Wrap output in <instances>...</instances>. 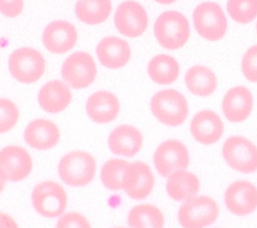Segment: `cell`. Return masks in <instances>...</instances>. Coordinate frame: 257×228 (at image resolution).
<instances>
[{
    "mask_svg": "<svg viewBox=\"0 0 257 228\" xmlns=\"http://www.w3.org/2000/svg\"><path fill=\"white\" fill-rule=\"evenodd\" d=\"M96 167L97 163L92 154L85 151H73L60 159L58 175L66 184L82 187L94 179Z\"/></svg>",
    "mask_w": 257,
    "mask_h": 228,
    "instance_id": "1",
    "label": "cell"
},
{
    "mask_svg": "<svg viewBox=\"0 0 257 228\" xmlns=\"http://www.w3.org/2000/svg\"><path fill=\"white\" fill-rule=\"evenodd\" d=\"M154 34L158 43L164 48L179 49L189 40V22L178 12H166L157 18L154 24Z\"/></svg>",
    "mask_w": 257,
    "mask_h": 228,
    "instance_id": "2",
    "label": "cell"
},
{
    "mask_svg": "<svg viewBox=\"0 0 257 228\" xmlns=\"http://www.w3.org/2000/svg\"><path fill=\"white\" fill-rule=\"evenodd\" d=\"M150 109L160 122L170 126L181 125L189 113L186 98L173 89L157 92L152 97Z\"/></svg>",
    "mask_w": 257,
    "mask_h": 228,
    "instance_id": "3",
    "label": "cell"
},
{
    "mask_svg": "<svg viewBox=\"0 0 257 228\" xmlns=\"http://www.w3.org/2000/svg\"><path fill=\"white\" fill-rule=\"evenodd\" d=\"M12 77L22 84H34L39 81L46 70V61L36 49L22 47L15 50L9 59Z\"/></svg>",
    "mask_w": 257,
    "mask_h": 228,
    "instance_id": "4",
    "label": "cell"
},
{
    "mask_svg": "<svg viewBox=\"0 0 257 228\" xmlns=\"http://www.w3.org/2000/svg\"><path fill=\"white\" fill-rule=\"evenodd\" d=\"M32 204L43 217H60L68 206V193L58 182L45 180L34 186Z\"/></svg>",
    "mask_w": 257,
    "mask_h": 228,
    "instance_id": "5",
    "label": "cell"
},
{
    "mask_svg": "<svg viewBox=\"0 0 257 228\" xmlns=\"http://www.w3.org/2000/svg\"><path fill=\"white\" fill-rule=\"evenodd\" d=\"M61 77L73 89L88 88L97 77V67L94 58L84 51L73 53L62 64Z\"/></svg>",
    "mask_w": 257,
    "mask_h": 228,
    "instance_id": "6",
    "label": "cell"
},
{
    "mask_svg": "<svg viewBox=\"0 0 257 228\" xmlns=\"http://www.w3.org/2000/svg\"><path fill=\"white\" fill-rule=\"evenodd\" d=\"M218 216V206L207 195L187 200L179 210V222L183 228H205Z\"/></svg>",
    "mask_w": 257,
    "mask_h": 228,
    "instance_id": "7",
    "label": "cell"
},
{
    "mask_svg": "<svg viewBox=\"0 0 257 228\" xmlns=\"http://www.w3.org/2000/svg\"><path fill=\"white\" fill-rule=\"evenodd\" d=\"M194 27L198 34L208 41L220 40L227 31V19L221 8L215 3H204L193 14Z\"/></svg>",
    "mask_w": 257,
    "mask_h": 228,
    "instance_id": "8",
    "label": "cell"
},
{
    "mask_svg": "<svg viewBox=\"0 0 257 228\" xmlns=\"http://www.w3.org/2000/svg\"><path fill=\"white\" fill-rule=\"evenodd\" d=\"M157 172L169 177L174 172L186 170L190 163V156L186 146L178 140H168L160 144L153 157Z\"/></svg>",
    "mask_w": 257,
    "mask_h": 228,
    "instance_id": "9",
    "label": "cell"
},
{
    "mask_svg": "<svg viewBox=\"0 0 257 228\" xmlns=\"http://www.w3.org/2000/svg\"><path fill=\"white\" fill-rule=\"evenodd\" d=\"M222 156L233 169L242 173L257 170V147L243 137H231L222 147Z\"/></svg>",
    "mask_w": 257,
    "mask_h": 228,
    "instance_id": "10",
    "label": "cell"
},
{
    "mask_svg": "<svg viewBox=\"0 0 257 228\" xmlns=\"http://www.w3.org/2000/svg\"><path fill=\"white\" fill-rule=\"evenodd\" d=\"M33 169L30 153L18 145L7 146L0 150V176L6 181H22Z\"/></svg>",
    "mask_w": 257,
    "mask_h": 228,
    "instance_id": "11",
    "label": "cell"
},
{
    "mask_svg": "<svg viewBox=\"0 0 257 228\" xmlns=\"http://www.w3.org/2000/svg\"><path fill=\"white\" fill-rule=\"evenodd\" d=\"M114 25L122 36L137 38L144 34L148 27V16L140 4L134 0H126L116 9Z\"/></svg>",
    "mask_w": 257,
    "mask_h": 228,
    "instance_id": "12",
    "label": "cell"
},
{
    "mask_svg": "<svg viewBox=\"0 0 257 228\" xmlns=\"http://www.w3.org/2000/svg\"><path fill=\"white\" fill-rule=\"evenodd\" d=\"M45 48L54 54L72 50L78 41V31L67 21H54L47 25L42 36Z\"/></svg>",
    "mask_w": 257,
    "mask_h": 228,
    "instance_id": "13",
    "label": "cell"
},
{
    "mask_svg": "<svg viewBox=\"0 0 257 228\" xmlns=\"http://www.w3.org/2000/svg\"><path fill=\"white\" fill-rule=\"evenodd\" d=\"M154 175L145 162H130L123 182L124 192L133 200H143L151 193L154 186Z\"/></svg>",
    "mask_w": 257,
    "mask_h": 228,
    "instance_id": "14",
    "label": "cell"
},
{
    "mask_svg": "<svg viewBox=\"0 0 257 228\" xmlns=\"http://www.w3.org/2000/svg\"><path fill=\"white\" fill-rule=\"evenodd\" d=\"M24 139L31 148L46 151L54 148L60 140L58 126L49 119L32 120L24 132Z\"/></svg>",
    "mask_w": 257,
    "mask_h": 228,
    "instance_id": "15",
    "label": "cell"
},
{
    "mask_svg": "<svg viewBox=\"0 0 257 228\" xmlns=\"http://www.w3.org/2000/svg\"><path fill=\"white\" fill-rule=\"evenodd\" d=\"M224 203L233 214L248 215L257 208V188L246 180L235 181L224 194Z\"/></svg>",
    "mask_w": 257,
    "mask_h": 228,
    "instance_id": "16",
    "label": "cell"
},
{
    "mask_svg": "<svg viewBox=\"0 0 257 228\" xmlns=\"http://www.w3.org/2000/svg\"><path fill=\"white\" fill-rule=\"evenodd\" d=\"M73 100L70 86L59 80L46 83L39 91L38 103L47 113H60L66 110Z\"/></svg>",
    "mask_w": 257,
    "mask_h": 228,
    "instance_id": "17",
    "label": "cell"
},
{
    "mask_svg": "<svg viewBox=\"0 0 257 228\" xmlns=\"http://www.w3.org/2000/svg\"><path fill=\"white\" fill-rule=\"evenodd\" d=\"M120 103L118 98L108 91L93 93L87 100L86 112L91 120L96 123H109L119 113Z\"/></svg>",
    "mask_w": 257,
    "mask_h": 228,
    "instance_id": "18",
    "label": "cell"
},
{
    "mask_svg": "<svg viewBox=\"0 0 257 228\" xmlns=\"http://www.w3.org/2000/svg\"><path fill=\"white\" fill-rule=\"evenodd\" d=\"M107 144L114 155L133 157L143 147V136L135 126L121 124L109 134Z\"/></svg>",
    "mask_w": 257,
    "mask_h": 228,
    "instance_id": "19",
    "label": "cell"
},
{
    "mask_svg": "<svg viewBox=\"0 0 257 228\" xmlns=\"http://www.w3.org/2000/svg\"><path fill=\"white\" fill-rule=\"evenodd\" d=\"M96 54L104 68L117 70L130 61L132 52L126 41L118 37L109 36L98 43Z\"/></svg>",
    "mask_w": 257,
    "mask_h": 228,
    "instance_id": "20",
    "label": "cell"
},
{
    "mask_svg": "<svg viewBox=\"0 0 257 228\" xmlns=\"http://www.w3.org/2000/svg\"><path fill=\"white\" fill-rule=\"evenodd\" d=\"M191 134L198 143L211 145L216 143L223 134V123L220 117L210 110L198 112L190 124Z\"/></svg>",
    "mask_w": 257,
    "mask_h": 228,
    "instance_id": "21",
    "label": "cell"
},
{
    "mask_svg": "<svg viewBox=\"0 0 257 228\" xmlns=\"http://www.w3.org/2000/svg\"><path fill=\"white\" fill-rule=\"evenodd\" d=\"M253 107L251 92L242 86L235 87L227 92L222 100V111L231 122H242L246 120Z\"/></svg>",
    "mask_w": 257,
    "mask_h": 228,
    "instance_id": "22",
    "label": "cell"
},
{
    "mask_svg": "<svg viewBox=\"0 0 257 228\" xmlns=\"http://www.w3.org/2000/svg\"><path fill=\"white\" fill-rule=\"evenodd\" d=\"M200 187L199 179L196 175L186 170H179L169 176L167 191L175 201H186L198 192Z\"/></svg>",
    "mask_w": 257,
    "mask_h": 228,
    "instance_id": "23",
    "label": "cell"
},
{
    "mask_svg": "<svg viewBox=\"0 0 257 228\" xmlns=\"http://www.w3.org/2000/svg\"><path fill=\"white\" fill-rule=\"evenodd\" d=\"M111 11L110 0H78L75 7L77 18L90 26L104 23L109 18Z\"/></svg>",
    "mask_w": 257,
    "mask_h": 228,
    "instance_id": "24",
    "label": "cell"
},
{
    "mask_svg": "<svg viewBox=\"0 0 257 228\" xmlns=\"http://www.w3.org/2000/svg\"><path fill=\"white\" fill-rule=\"evenodd\" d=\"M185 82L192 94L200 97L211 95L217 87L215 75L203 65H195L188 70L185 75Z\"/></svg>",
    "mask_w": 257,
    "mask_h": 228,
    "instance_id": "25",
    "label": "cell"
},
{
    "mask_svg": "<svg viewBox=\"0 0 257 228\" xmlns=\"http://www.w3.org/2000/svg\"><path fill=\"white\" fill-rule=\"evenodd\" d=\"M179 63L172 56L159 54L154 56L148 63V75L156 84H173L179 78Z\"/></svg>",
    "mask_w": 257,
    "mask_h": 228,
    "instance_id": "26",
    "label": "cell"
},
{
    "mask_svg": "<svg viewBox=\"0 0 257 228\" xmlns=\"http://www.w3.org/2000/svg\"><path fill=\"white\" fill-rule=\"evenodd\" d=\"M130 228H164L165 216L159 208L151 204H140L127 214Z\"/></svg>",
    "mask_w": 257,
    "mask_h": 228,
    "instance_id": "27",
    "label": "cell"
},
{
    "mask_svg": "<svg viewBox=\"0 0 257 228\" xmlns=\"http://www.w3.org/2000/svg\"><path fill=\"white\" fill-rule=\"evenodd\" d=\"M130 162L122 159H109L101 168V182L110 190H120L123 188L124 177Z\"/></svg>",
    "mask_w": 257,
    "mask_h": 228,
    "instance_id": "28",
    "label": "cell"
},
{
    "mask_svg": "<svg viewBox=\"0 0 257 228\" xmlns=\"http://www.w3.org/2000/svg\"><path fill=\"white\" fill-rule=\"evenodd\" d=\"M228 12L239 24H249L257 17V0H229Z\"/></svg>",
    "mask_w": 257,
    "mask_h": 228,
    "instance_id": "29",
    "label": "cell"
},
{
    "mask_svg": "<svg viewBox=\"0 0 257 228\" xmlns=\"http://www.w3.org/2000/svg\"><path fill=\"white\" fill-rule=\"evenodd\" d=\"M20 110L15 102L8 98H0V134L12 130L18 123Z\"/></svg>",
    "mask_w": 257,
    "mask_h": 228,
    "instance_id": "30",
    "label": "cell"
},
{
    "mask_svg": "<svg viewBox=\"0 0 257 228\" xmlns=\"http://www.w3.org/2000/svg\"><path fill=\"white\" fill-rule=\"evenodd\" d=\"M242 72L249 82L257 83V45L246 51L242 60Z\"/></svg>",
    "mask_w": 257,
    "mask_h": 228,
    "instance_id": "31",
    "label": "cell"
},
{
    "mask_svg": "<svg viewBox=\"0 0 257 228\" xmlns=\"http://www.w3.org/2000/svg\"><path fill=\"white\" fill-rule=\"evenodd\" d=\"M55 228H91V224L83 214L72 211L60 216Z\"/></svg>",
    "mask_w": 257,
    "mask_h": 228,
    "instance_id": "32",
    "label": "cell"
},
{
    "mask_svg": "<svg viewBox=\"0 0 257 228\" xmlns=\"http://www.w3.org/2000/svg\"><path fill=\"white\" fill-rule=\"evenodd\" d=\"M24 9V0H0V12L8 18L19 17Z\"/></svg>",
    "mask_w": 257,
    "mask_h": 228,
    "instance_id": "33",
    "label": "cell"
},
{
    "mask_svg": "<svg viewBox=\"0 0 257 228\" xmlns=\"http://www.w3.org/2000/svg\"><path fill=\"white\" fill-rule=\"evenodd\" d=\"M0 228H20V226L11 215L0 212Z\"/></svg>",
    "mask_w": 257,
    "mask_h": 228,
    "instance_id": "34",
    "label": "cell"
},
{
    "mask_svg": "<svg viewBox=\"0 0 257 228\" xmlns=\"http://www.w3.org/2000/svg\"><path fill=\"white\" fill-rule=\"evenodd\" d=\"M155 2L158 4H162V5H171V4L175 3L176 0H155Z\"/></svg>",
    "mask_w": 257,
    "mask_h": 228,
    "instance_id": "35",
    "label": "cell"
},
{
    "mask_svg": "<svg viewBox=\"0 0 257 228\" xmlns=\"http://www.w3.org/2000/svg\"><path fill=\"white\" fill-rule=\"evenodd\" d=\"M6 180L0 176V193H2L3 191H4V189H5V187H6Z\"/></svg>",
    "mask_w": 257,
    "mask_h": 228,
    "instance_id": "36",
    "label": "cell"
},
{
    "mask_svg": "<svg viewBox=\"0 0 257 228\" xmlns=\"http://www.w3.org/2000/svg\"><path fill=\"white\" fill-rule=\"evenodd\" d=\"M113 228H126V227H122V226H119V227H113Z\"/></svg>",
    "mask_w": 257,
    "mask_h": 228,
    "instance_id": "37",
    "label": "cell"
},
{
    "mask_svg": "<svg viewBox=\"0 0 257 228\" xmlns=\"http://www.w3.org/2000/svg\"><path fill=\"white\" fill-rule=\"evenodd\" d=\"M256 30H257V26H256Z\"/></svg>",
    "mask_w": 257,
    "mask_h": 228,
    "instance_id": "38",
    "label": "cell"
}]
</instances>
